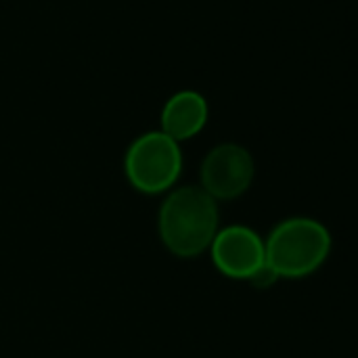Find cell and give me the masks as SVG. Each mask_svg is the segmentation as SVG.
Masks as SVG:
<instances>
[{"label": "cell", "instance_id": "cell-6", "mask_svg": "<svg viewBox=\"0 0 358 358\" xmlns=\"http://www.w3.org/2000/svg\"><path fill=\"white\" fill-rule=\"evenodd\" d=\"M208 101L195 90L172 94L162 109V132L176 143L199 134L208 122Z\"/></svg>", "mask_w": 358, "mask_h": 358}, {"label": "cell", "instance_id": "cell-3", "mask_svg": "<svg viewBox=\"0 0 358 358\" xmlns=\"http://www.w3.org/2000/svg\"><path fill=\"white\" fill-rule=\"evenodd\" d=\"M124 168L136 191L155 195L168 191L178 180L182 153L178 143L166 132H147L130 145Z\"/></svg>", "mask_w": 358, "mask_h": 358}, {"label": "cell", "instance_id": "cell-1", "mask_svg": "<svg viewBox=\"0 0 358 358\" xmlns=\"http://www.w3.org/2000/svg\"><path fill=\"white\" fill-rule=\"evenodd\" d=\"M218 233V206L201 187H182L168 195L159 212L164 245L180 258L206 252Z\"/></svg>", "mask_w": 358, "mask_h": 358}, {"label": "cell", "instance_id": "cell-2", "mask_svg": "<svg viewBox=\"0 0 358 358\" xmlns=\"http://www.w3.org/2000/svg\"><path fill=\"white\" fill-rule=\"evenodd\" d=\"M264 245L266 264L279 279H302L325 264L331 235L313 218H289L271 231Z\"/></svg>", "mask_w": 358, "mask_h": 358}, {"label": "cell", "instance_id": "cell-5", "mask_svg": "<svg viewBox=\"0 0 358 358\" xmlns=\"http://www.w3.org/2000/svg\"><path fill=\"white\" fill-rule=\"evenodd\" d=\"M210 248L216 268L231 279L250 281L266 266V245L250 227L235 224L218 231Z\"/></svg>", "mask_w": 358, "mask_h": 358}, {"label": "cell", "instance_id": "cell-4", "mask_svg": "<svg viewBox=\"0 0 358 358\" xmlns=\"http://www.w3.org/2000/svg\"><path fill=\"white\" fill-rule=\"evenodd\" d=\"M254 172V157L245 147L222 143L201 164V189L214 199H235L250 189Z\"/></svg>", "mask_w": 358, "mask_h": 358}]
</instances>
